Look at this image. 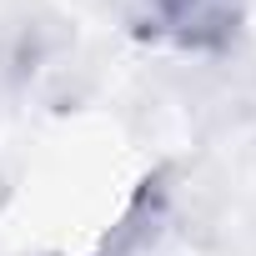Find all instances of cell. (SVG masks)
<instances>
[{
	"label": "cell",
	"mask_w": 256,
	"mask_h": 256,
	"mask_svg": "<svg viewBox=\"0 0 256 256\" xmlns=\"http://www.w3.org/2000/svg\"><path fill=\"white\" fill-rule=\"evenodd\" d=\"M126 16L151 46L221 56L246 26V0H126Z\"/></svg>",
	"instance_id": "1"
}]
</instances>
